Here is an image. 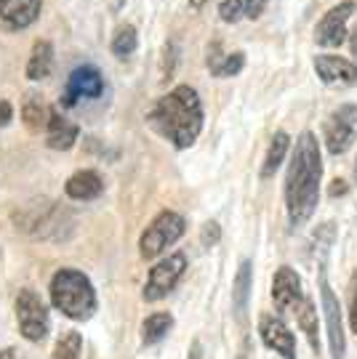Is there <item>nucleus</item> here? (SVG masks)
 Here are the masks:
<instances>
[{"mask_svg":"<svg viewBox=\"0 0 357 359\" xmlns=\"http://www.w3.org/2000/svg\"><path fill=\"white\" fill-rule=\"evenodd\" d=\"M320 179H323L320 144L312 130H304L294 144L291 165L285 176V210L291 229L304 226L315 213L320 200Z\"/></svg>","mask_w":357,"mask_h":359,"instance_id":"f257e3e1","label":"nucleus"},{"mask_svg":"<svg viewBox=\"0 0 357 359\" xmlns=\"http://www.w3.org/2000/svg\"><path fill=\"white\" fill-rule=\"evenodd\" d=\"M203 120V104L192 86H176L174 90H168L150 112V126L176 149H190L197 142Z\"/></svg>","mask_w":357,"mask_h":359,"instance_id":"f03ea898","label":"nucleus"},{"mask_svg":"<svg viewBox=\"0 0 357 359\" xmlns=\"http://www.w3.org/2000/svg\"><path fill=\"white\" fill-rule=\"evenodd\" d=\"M272 304L280 314H294L299 327L304 330L306 341L312 351H320V320L312 298L304 293L301 280L296 269L291 266H280L275 271V280H272Z\"/></svg>","mask_w":357,"mask_h":359,"instance_id":"7ed1b4c3","label":"nucleus"},{"mask_svg":"<svg viewBox=\"0 0 357 359\" xmlns=\"http://www.w3.org/2000/svg\"><path fill=\"white\" fill-rule=\"evenodd\" d=\"M51 301L64 317L77 322L91 320L96 311V290L80 269H59L53 274Z\"/></svg>","mask_w":357,"mask_h":359,"instance_id":"20e7f679","label":"nucleus"},{"mask_svg":"<svg viewBox=\"0 0 357 359\" xmlns=\"http://www.w3.org/2000/svg\"><path fill=\"white\" fill-rule=\"evenodd\" d=\"M187 229V221L176 210H163L150 221V226L141 231L139 240V253L141 258L152 261V258L163 256L174 243H178V237Z\"/></svg>","mask_w":357,"mask_h":359,"instance_id":"39448f33","label":"nucleus"},{"mask_svg":"<svg viewBox=\"0 0 357 359\" xmlns=\"http://www.w3.org/2000/svg\"><path fill=\"white\" fill-rule=\"evenodd\" d=\"M16 322H19V330L25 335L27 341L32 344H40L46 335H48V309L40 301L38 293L32 290H22L16 295Z\"/></svg>","mask_w":357,"mask_h":359,"instance_id":"423d86ee","label":"nucleus"},{"mask_svg":"<svg viewBox=\"0 0 357 359\" xmlns=\"http://www.w3.org/2000/svg\"><path fill=\"white\" fill-rule=\"evenodd\" d=\"M187 271V256L184 253H171L163 261H157L150 274H147V283H144V301H160L166 298L174 287L178 285V280L184 277Z\"/></svg>","mask_w":357,"mask_h":359,"instance_id":"0eeeda50","label":"nucleus"},{"mask_svg":"<svg viewBox=\"0 0 357 359\" xmlns=\"http://www.w3.org/2000/svg\"><path fill=\"white\" fill-rule=\"evenodd\" d=\"M318 283H320V298H323V317H325V330H328V348H331V357L344 359L346 338H344V325H342V306H339V298L333 295L331 285H328L325 264H320Z\"/></svg>","mask_w":357,"mask_h":359,"instance_id":"6e6552de","label":"nucleus"},{"mask_svg":"<svg viewBox=\"0 0 357 359\" xmlns=\"http://www.w3.org/2000/svg\"><path fill=\"white\" fill-rule=\"evenodd\" d=\"M357 11V0H342L320 16L315 27V43L323 48H339L346 40V25Z\"/></svg>","mask_w":357,"mask_h":359,"instance_id":"1a4fd4ad","label":"nucleus"},{"mask_svg":"<svg viewBox=\"0 0 357 359\" xmlns=\"http://www.w3.org/2000/svg\"><path fill=\"white\" fill-rule=\"evenodd\" d=\"M357 136V104H342L325 120V147L331 154H344Z\"/></svg>","mask_w":357,"mask_h":359,"instance_id":"9d476101","label":"nucleus"},{"mask_svg":"<svg viewBox=\"0 0 357 359\" xmlns=\"http://www.w3.org/2000/svg\"><path fill=\"white\" fill-rule=\"evenodd\" d=\"M102 93H104L102 72L91 65H80L70 72V77H67L62 104L64 107H75L80 99H99Z\"/></svg>","mask_w":357,"mask_h":359,"instance_id":"9b49d317","label":"nucleus"},{"mask_svg":"<svg viewBox=\"0 0 357 359\" xmlns=\"http://www.w3.org/2000/svg\"><path fill=\"white\" fill-rule=\"evenodd\" d=\"M259 335H261V344L269 351L280 354L283 359H296V335L291 333V327L278 314H261Z\"/></svg>","mask_w":357,"mask_h":359,"instance_id":"f8f14e48","label":"nucleus"},{"mask_svg":"<svg viewBox=\"0 0 357 359\" xmlns=\"http://www.w3.org/2000/svg\"><path fill=\"white\" fill-rule=\"evenodd\" d=\"M315 72L325 86H357V62L336 53L315 56Z\"/></svg>","mask_w":357,"mask_h":359,"instance_id":"ddd939ff","label":"nucleus"},{"mask_svg":"<svg viewBox=\"0 0 357 359\" xmlns=\"http://www.w3.org/2000/svg\"><path fill=\"white\" fill-rule=\"evenodd\" d=\"M40 11H43V0H0V22L11 29L35 25Z\"/></svg>","mask_w":357,"mask_h":359,"instance_id":"4468645a","label":"nucleus"},{"mask_svg":"<svg viewBox=\"0 0 357 359\" xmlns=\"http://www.w3.org/2000/svg\"><path fill=\"white\" fill-rule=\"evenodd\" d=\"M77 126L70 123L67 117L59 112V109H51V117H48V126H46V144L56 149V152H67L72 149L77 142Z\"/></svg>","mask_w":357,"mask_h":359,"instance_id":"2eb2a0df","label":"nucleus"},{"mask_svg":"<svg viewBox=\"0 0 357 359\" xmlns=\"http://www.w3.org/2000/svg\"><path fill=\"white\" fill-rule=\"evenodd\" d=\"M64 192H67L70 200L89 203V200H96V197L104 192V181L96 170H77V173H72V176L67 179Z\"/></svg>","mask_w":357,"mask_h":359,"instance_id":"dca6fc26","label":"nucleus"},{"mask_svg":"<svg viewBox=\"0 0 357 359\" xmlns=\"http://www.w3.org/2000/svg\"><path fill=\"white\" fill-rule=\"evenodd\" d=\"M51 69H53V46L43 38L35 40L32 53H30V59H27V69H25L27 80L40 83V80H46V77L51 75Z\"/></svg>","mask_w":357,"mask_h":359,"instance_id":"f3484780","label":"nucleus"},{"mask_svg":"<svg viewBox=\"0 0 357 359\" xmlns=\"http://www.w3.org/2000/svg\"><path fill=\"white\" fill-rule=\"evenodd\" d=\"M267 8V0H219L221 22L235 25L240 19H259Z\"/></svg>","mask_w":357,"mask_h":359,"instance_id":"a211bd4d","label":"nucleus"},{"mask_svg":"<svg viewBox=\"0 0 357 359\" xmlns=\"http://www.w3.org/2000/svg\"><path fill=\"white\" fill-rule=\"evenodd\" d=\"M242 67H245V56L240 51L238 53H224L219 43H211L208 48V69L214 77H232L238 75Z\"/></svg>","mask_w":357,"mask_h":359,"instance_id":"6ab92c4d","label":"nucleus"},{"mask_svg":"<svg viewBox=\"0 0 357 359\" xmlns=\"http://www.w3.org/2000/svg\"><path fill=\"white\" fill-rule=\"evenodd\" d=\"M251 283H254V266H251V261H242L238 274H235V285H232V309H235L238 320H245L248 298H251Z\"/></svg>","mask_w":357,"mask_h":359,"instance_id":"aec40b11","label":"nucleus"},{"mask_svg":"<svg viewBox=\"0 0 357 359\" xmlns=\"http://www.w3.org/2000/svg\"><path fill=\"white\" fill-rule=\"evenodd\" d=\"M291 152V136L285 133V130H278L275 136H272V142H269V149L264 154V165H261V179H272L280 165L285 163V157Z\"/></svg>","mask_w":357,"mask_h":359,"instance_id":"412c9836","label":"nucleus"},{"mask_svg":"<svg viewBox=\"0 0 357 359\" xmlns=\"http://www.w3.org/2000/svg\"><path fill=\"white\" fill-rule=\"evenodd\" d=\"M48 117H51V109L48 104L40 99L38 93H30L22 102V123L30 133H38V130H46L48 126Z\"/></svg>","mask_w":357,"mask_h":359,"instance_id":"4be33fe9","label":"nucleus"},{"mask_svg":"<svg viewBox=\"0 0 357 359\" xmlns=\"http://www.w3.org/2000/svg\"><path fill=\"white\" fill-rule=\"evenodd\" d=\"M171 327H174V317L168 311H155L141 325V341L147 346H155V344H160L171 333Z\"/></svg>","mask_w":357,"mask_h":359,"instance_id":"5701e85b","label":"nucleus"},{"mask_svg":"<svg viewBox=\"0 0 357 359\" xmlns=\"http://www.w3.org/2000/svg\"><path fill=\"white\" fill-rule=\"evenodd\" d=\"M83 354V338L75 330H67L59 335L56 346H53V359H80Z\"/></svg>","mask_w":357,"mask_h":359,"instance_id":"b1692460","label":"nucleus"},{"mask_svg":"<svg viewBox=\"0 0 357 359\" xmlns=\"http://www.w3.org/2000/svg\"><path fill=\"white\" fill-rule=\"evenodd\" d=\"M136 46H139V35L131 25H123L112 35V53L120 56V59H128L131 53L136 51Z\"/></svg>","mask_w":357,"mask_h":359,"instance_id":"393cba45","label":"nucleus"},{"mask_svg":"<svg viewBox=\"0 0 357 359\" xmlns=\"http://www.w3.org/2000/svg\"><path fill=\"white\" fill-rule=\"evenodd\" d=\"M333 237H336V226L333 224H323L315 229V237H312V248L318 253L320 264H325V256H328V248L333 245Z\"/></svg>","mask_w":357,"mask_h":359,"instance_id":"a878e982","label":"nucleus"},{"mask_svg":"<svg viewBox=\"0 0 357 359\" xmlns=\"http://www.w3.org/2000/svg\"><path fill=\"white\" fill-rule=\"evenodd\" d=\"M219 237H221V229H219L216 221H208L203 226V231H200V240H203L205 248H214V245L219 243Z\"/></svg>","mask_w":357,"mask_h":359,"instance_id":"bb28decb","label":"nucleus"},{"mask_svg":"<svg viewBox=\"0 0 357 359\" xmlns=\"http://www.w3.org/2000/svg\"><path fill=\"white\" fill-rule=\"evenodd\" d=\"M349 327L357 333V269L352 277V298H349Z\"/></svg>","mask_w":357,"mask_h":359,"instance_id":"cd10ccee","label":"nucleus"},{"mask_svg":"<svg viewBox=\"0 0 357 359\" xmlns=\"http://www.w3.org/2000/svg\"><path fill=\"white\" fill-rule=\"evenodd\" d=\"M13 117V107L8 102H0V128H6Z\"/></svg>","mask_w":357,"mask_h":359,"instance_id":"c85d7f7f","label":"nucleus"},{"mask_svg":"<svg viewBox=\"0 0 357 359\" xmlns=\"http://www.w3.org/2000/svg\"><path fill=\"white\" fill-rule=\"evenodd\" d=\"M0 359H27V357H25V351H22V348L8 346V348H3V351H0Z\"/></svg>","mask_w":357,"mask_h":359,"instance_id":"c756f323","label":"nucleus"},{"mask_svg":"<svg viewBox=\"0 0 357 359\" xmlns=\"http://www.w3.org/2000/svg\"><path fill=\"white\" fill-rule=\"evenodd\" d=\"M328 192H331V197H342V194L346 192V184L342 179H336L331 184V189H328Z\"/></svg>","mask_w":357,"mask_h":359,"instance_id":"7c9ffc66","label":"nucleus"},{"mask_svg":"<svg viewBox=\"0 0 357 359\" xmlns=\"http://www.w3.org/2000/svg\"><path fill=\"white\" fill-rule=\"evenodd\" d=\"M187 359H203V346H200L197 341L190 346V357H187Z\"/></svg>","mask_w":357,"mask_h":359,"instance_id":"2f4dec72","label":"nucleus"},{"mask_svg":"<svg viewBox=\"0 0 357 359\" xmlns=\"http://www.w3.org/2000/svg\"><path fill=\"white\" fill-rule=\"evenodd\" d=\"M349 51H352V56H355L357 62V27L352 29V35H349Z\"/></svg>","mask_w":357,"mask_h":359,"instance_id":"473e14b6","label":"nucleus"},{"mask_svg":"<svg viewBox=\"0 0 357 359\" xmlns=\"http://www.w3.org/2000/svg\"><path fill=\"white\" fill-rule=\"evenodd\" d=\"M205 3H208V0H190V6L195 8V11H200V8H203Z\"/></svg>","mask_w":357,"mask_h":359,"instance_id":"72a5a7b5","label":"nucleus"},{"mask_svg":"<svg viewBox=\"0 0 357 359\" xmlns=\"http://www.w3.org/2000/svg\"><path fill=\"white\" fill-rule=\"evenodd\" d=\"M355 184H357V157H355Z\"/></svg>","mask_w":357,"mask_h":359,"instance_id":"f704fd0d","label":"nucleus"}]
</instances>
